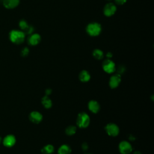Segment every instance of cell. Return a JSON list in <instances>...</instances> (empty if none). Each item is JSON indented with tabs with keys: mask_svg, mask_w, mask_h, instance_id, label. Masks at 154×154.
<instances>
[{
	"mask_svg": "<svg viewBox=\"0 0 154 154\" xmlns=\"http://www.w3.org/2000/svg\"><path fill=\"white\" fill-rule=\"evenodd\" d=\"M85 154H92V153H85Z\"/></svg>",
	"mask_w": 154,
	"mask_h": 154,
	"instance_id": "obj_31",
	"label": "cell"
},
{
	"mask_svg": "<svg viewBox=\"0 0 154 154\" xmlns=\"http://www.w3.org/2000/svg\"><path fill=\"white\" fill-rule=\"evenodd\" d=\"M29 52V49H28V48H26V47H25V48H23L21 50L20 54H21V55H22V57H26V56L28 55Z\"/></svg>",
	"mask_w": 154,
	"mask_h": 154,
	"instance_id": "obj_22",
	"label": "cell"
},
{
	"mask_svg": "<svg viewBox=\"0 0 154 154\" xmlns=\"http://www.w3.org/2000/svg\"><path fill=\"white\" fill-rule=\"evenodd\" d=\"M9 38L11 42L19 45L23 42L25 34L22 31L12 30L9 34Z\"/></svg>",
	"mask_w": 154,
	"mask_h": 154,
	"instance_id": "obj_2",
	"label": "cell"
},
{
	"mask_svg": "<svg viewBox=\"0 0 154 154\" xmlns=\"http://www.w3.org/2000/svg\"><path fill=\"white\" fill-rule=\"evenodd\" d=\"M119 150L121 154H130L132 152V147L129 142L122 141L119 144Z\"/></svg>",
	"mask_w": 154,
	"mask_h": 154,
	"instance_id": "obj_6",
	"label": "cell"
},
{
	"mask_svg": "<svg viewBox=\"0 0 154 154\" xmlns=\"http://www.w3.org/2000/svg\"><path fill=\"white\" fill-rule=\"evenodd\" d=\"M106 57H107L108 59H110V58H112V54L111 52H108L106 53Z\"/></svg>",
	"mask_w": 154,
	"mask_h": 154,
	"instance_id": "obj_28",
	"label": "cell"
},
{
	"mask_svg": "<svg viewBox=\"0 0 154 154\" xmlns=\"http://www.w3.org/2000/svg\"><path fill=\"white\" fill-rule=\"evenodd\" d=\"M133 154H142V153H141V152L137 150V151H135V152H134V153H133Z\"/></svg>",
	"mask_w": 154,
	"mask_h": 154,
	"instance_id": "obj_29",
	"label": "cell"
},
{
	"mask_svg": "<svg viewBox=\"0 0 154 154\" xmlns=\"http://www.w3.org/2000/svg\"><path fill=\"white\" fill-rule=\"evenodd\" d=\"M125 72V67L123 66H120L117 69V73L119 75L123 74Z\"/></svg>",
	"mask_w": 154,
	"mask_h": 154,
	"instance_id": "obj_23",
	"label": "cell"
},
{
	"mask_svg": "<svg viewBox=\"0 0 154 154\" xmlns=\"http://www.w3.org/2000/svg\"><path fill=\"white\" fill-rule=\"evenodd\" d=\"M41 41V36L37 33H34L29 35L28 38V43L31 46H35Z\"/></svg>",
	"mask_w": 154,
	"mask_h": 154,
	"instance_id": "obj_10",
	"label": "cell"
},
{
	"mask_svg": "<svg viewBox=\"0 0 154 154\" xmlns=\"http://www.w3.org/2000/svg\"><path fill=\"white\" fill-rule=\"evenodd\" d=\"M54 151V147L52 144H48L43 146L41 150L43 154H52Z\"/></svg>",
	"mask_w": 154,
	"mask_h": 154,
	"instance_id": "obj_17",
	"label": "cell"
},
{
	"mask_svg": "<svg viewBox=\"0 0 154 154\" xmlns=\"http://www.w3.org/2000/svg\"><path fill=\"white\" fill-rule=\"evenodd\" d=\"M127 0H114V2L117 5H123L124 4Z\"/></svg>",
	"mask_w": 154,
	"mask_h": 154,
	"instance_id": "obj_25",
	"label": "cell"
},
{
	"mask_svg": "<svg viewBox=\"0 0 154 154\" xmlns=\"http://www.w3.org/2000/svg\"><path fill=\"white\" fill-rule=\"evenodd\" d=\"M121 82V75L116 73L112 75L109 80V86L110 88L114 89L116 88Z\"/></svg>",
	"mask_w": 154,
	"mask_h": 154,
	"instance_id": "obj_8",
	"label": "cell"
},
{
	"mask_svg": "<svg viewBox=\"0 0 154 154\" xmlns=\"http://www.w3.org/2000/svg\"><path fill=\"white\" fill-rule=\"evenodd\" d=\"M92 55L93 56V57L98 60H102L103 58L104 54L102 51H101L100 49H95L93 50V52H92Z\"/></svg>",
	"mask_w": 154,
	"mask_h": 154,
	"instance_id": "obj_18",
	"label": "cell"
},
{
	"mask_svg": "<svg viewBox=\"0 0 154 154\" xmlns=\"http://www.w3.org/2000/svg\"><path fill=\"white\" fill-rule=\"evenodd\" d=\"M106 134L111 137H117L120 132V129L119 126L114 123H109L105 127Z\"/></svg>",
	"mask_w": 154,
	"mask_h": 154,
	"instance_id": "obj_4",
	"label": "cell"
},
{
	"mask_svg": "<svg viewBox=\"0 0 154 154\" xmlns=\"http://www.w3.org/2000/svg\"><path fill=\"white\" fill-rule=\"evenodd\" d=\"M20 2V0H3V5L8 9H12L16 7Z\"/></svg>",
	"mask_w": 154,
	"mask_h": 154,
	"instance_id": "obj_13",
	"label": "cell"
},
{
	"mask_svg": "<svg viewBox=\"0 0 154 154\" xmlns=\"http://www.w3.org/2000/svg\"><path fill=\"white\" fill-rule=\"evenodd\" d=\"M88 109L94 114H97L100 109V106L98 102L94 100H91L88 103Z\"/></svg>",
	"mask_w": 154,
	"mask_h": 154,
	"instance_id": "obj_11",
	"label": "cell"
},
{
	"mask_svg": "<svg viewBox=\"0 0 154 154\" xmlns=\"http://www.w3.org/2000/svg\"><path fill=\"white\" fill-rule=\"evenodd\" d=\"M71 148L67 144L61 145L58 149V154H70Z\"/></svg>",
	"mask_w": 154,
	"mask_h": 154,
	"instance_id": "obj_16",
	"label": "cell"
},
{
	"mask_svg": "<svg viewBox=\"0 0 154 154\" xmlns=\"http://www.w3.org/2000/svg\"><path fill=\"white\" fill-rule=\"evenodd\" d=\"M52 90L51 88H46L45 90V95L49 96L52 93Z\"/></svg>",
	"mask_w": 154,
	"mask_h": 154,
	"instance_id": "obj_26",
	"label": "cell"
},
{
	"mask_svg": "<svg viewBox=\"0 0 154 154\" xmlns=\"http://www.w3.org/2000/svg\"><path fill=\"white\" fill-rule=\"evenodd\" d=\"M41 102L42 105L46 108V109H49L52 106V102L51 100V99L48 96H45L42 98Z\"/></svg>",
	"mask_w": 154,
	"mask_h": 154,
	"instance_id": "obj_15",
	"label": "cell"
},
{
	"mask_svg": "<svg viewBox=\"0 0 154 154\" xmlns=\"http://www.w3.org/2000/svg\"><path fill=\"white\" fill-rule=\"evenodd\" d=\"M76 132V127L74 125H70L65 129V133L69 136L73 135Z\"/></svg>",
	"mask_w": 154,
	"mask_h": 154,
	"instance_id": "obj_19",
	"label": "cell"
},
{
	"mask_svg": "<svg viewBox=\"0 0 154 154\" xmlns=\"http://www.w3.org/2000/svg\"><path fill=\"white\" fill-rule=\"evenodd\" d=\"M16 143V138L13 135H7L3 140V144L5 146L10 147L14 146Z\"/></svg>",
	"mask_w": 154,
	"mask_h": 154,
	"instance_id": "obj_12",
	"label": "cell"
},
{
	"mask_svg": "<svg viewBox=\"0 0 154 154\" xmlns=\"http://www.w3.org/2000/svg\"><path fill=\"white\" fill-rule=\"evenodd\" d=\"M34 27L31 25H29L28 26V28L23 31V32L25 34H28V35H30L31 34H32L33 31H34Z\"/></svg>",
	"mask_w": 154,
	"mask_h": 154,
	"instance_id": "obj_21",
	"label": "cell"
},
{
	"mask_svg": "<svg viewBox=\"0 0 154 154\" xmlns=\"http://www.w3.org/2000/svg\"><path fill=\"white\" fill-rule=\"evenodd\" d=\"M102 69L107 73H113L116 71V64L111 59H106L102 63Z\"/></svg>",
	"mask_w": 154,
	"mask_h": 154,
	"instance_id": "obj_5",
	"label": "cell"
},
{
	"mask_svg": "<svg viewBox=\"0 0 154 154\" xmlns=\"http://www.w3.org/2000/svg\"><path fill=\"white\" fill-rule=\"evenodd\" d=\"M128 139H129L130 141H134V140H135V136L132 135V134H130V135H129Z\"/></svg>",
	"mask_w": 154,
	"mask_h": 154,
	"instance_id": "obj_27",
	"label": "cell"
},
{
	"mask_svg": "<svg viewBox=\"0 0 154 154\" xmlns=\"http://www.w3.org/2000/svg\"><path fill=\"white\" fill-rule=\"evenodd\" d=\"M91 78L90 74L85 70H83L80 72L79 74V79L82 82H86L90 81Z\"/></svg>",
	"mask_w": 154,
	"mask_h": 154,
	"instance_id": "obj_14",
	"label": "cell"
},
{
	"mask_svg": "<svg viewBox=\"0 0 154 154\" xmlns=\"http://www.w3.org/2000/svg\"><path fill=\"white\" fill-rule=\"evenodd\" d=\"M102 31V26L97 22H91L88 24L86 27V31L88 35L92 37H96L100 34Z\"/></svg>",
	"mask_w": 154,
	"mask_h": 154,
	"instance_id": "obj_3",
	"label": "cell"
},
{
	"mask_svg": "<svg viewBox=\"0 0 154 154\" xmlns=\"http://www.w3.org/2000/svg\"><path fill=\"white\" fill-rule=\"evenodd\" d=\"M81 148L84 151H86L88 149V145L86 142H84L81 145Z\"/></svg>",
	"mask_w": 154,
	"mask_h": 154,
	"instance_id": "obj_24",
	"label": "cell"
},
{
	"mask_svg": "<svg viewBox=\"0 0 154 154\" xmlns=\"http://www.w3.org/2000/svg\"><path fill=\"white\" fill-rule=\"evenodd\" d=\"M19 26L20 27V28L22 30V31L23 32L27 28L28 26H29V25L28 24L27 22L24 20V19H22L20 20L19 23Z\"/></svg>",
	"mask_w": 154,
	"mask_h": 154,
	"instance_id": "obj_20",
	"label": "cell"
},
{
	"mask_svg": "<svg viewBox=\"0 0 154 154\" xmlns=\"http://www.w3.org/2000/svg\"><path fill=\"white\" fill-rule=\"evenodd\" d=\"M1 141H2V138H1V137H0V143L1 142Z\"/></svg>",
	"mask_w": 154,
	"mask_h": 154,
	"instance_id": "obj_30",
	"label": "cell"
},
{
	"mask_svg": "<svg viewBox=\"0 0 154 154\" xmlns=\"http://www.w3.org/2000/svg\"><path fill=\"white\" fill-rule=\"evenodd\" d=\"M90 123V118L88 114L85 112H79L76 118V125L79 128H87Z\"/></svg>",
	"mask_w": 154,
	"mask_h": 154,
	"instance_id": "obj_1",
	"label": "cell"
},
{
	"mask_svg": "<svg viewBox=\"0 0 154 154\" xmlns=\"http://www.w3.org/2000/svg\"><path fill=\"white\" fill-rule=\"evenodd\" d=\"M29 119L32 123L38 124L42 121L43 116L40 112L34 111L30 112L29 115Z\"/></svg>",
	"mask_w": 154,
	"mask_h": 154,
	"instance_id": "obj_9",
	"label": "cell"
},
{
	"mask_svg": "<svg viewBox=\"0 0 154 154\" xmlns=\"http://www.w3.org/2000/svg\"><path fill=\"white\" fill-rule=\"evenodd\" d=\"M117 10L116 5L112 2H108L104 6L103 14L107 17H109L114 14Z\"/></svg>",
	"mask_w": 154,
	"mask_h": 154,
	"instance_id": "obj_7",
	"label": "cell"
},
{
	"mask_svg": "<svg viewBox=\"0 0 154 154\" xmlns=\"http://www.w3.org/2000/svg\"><path fill=\"white\" fill-rule=\"evenodd\" d=\"M107 1H111V0H107Z\"/></svg>",
	"mask_w": 154,
	"mask_h": 154,
	"instance_id": "obj_32",
	"label": "cell"
}]
</instances>
